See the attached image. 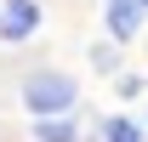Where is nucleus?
I'll return each instance as SVG.
<instances>
[{
    "label": "nucleus",
    "mask_w": 148,
    "mask_h": 142,
    "mask_svg": "<svg viewBox=\"0 0 148 142\" xmlns=\"http://www.w3.org/2000/svg\"><path fill=\"white\" fill-rule=\"evenodd\" d=\"M74 97H80V85H74L69 74H57V68L29 74V80H23V108H29L34 119H46V114H69Z\"/></svg>",
    "instance_id": "nucleus-1"
},
{
    "label": "nucleus",
    "mask_w": 148,
    "mask_h": 142,
    "mask_svg": "<svg viewBox=\"0 0 148 142\" xmlns=\"http://www.w3.org/2000/svg\"><path fill=\"white\" fill-rule=\"evenodd\" d=\"M34 29H40V6H34V0H6L0 34H6V40H29Z\"/></svg>",
    "instance_id": "nucleus-2"
},
{
    "label": "nucleus",
    "mask_w": 148,
    "mask_h": 142,
    "mask_svg": "<svg viewBox=\"0 0 148 142\" xmlns=\"http://www.w3.org/2000/svg\"><path fill=\"white\" fill-rule=\"evenodd\" d=\"M103 6H108V12H103V17H108V34L114 40H131L137 34V29H143V0H103Z\"/></svg>",
    "instance_id": "nucleus-3"
},
{
    "label": "nucleus",
    "mask_w": 148,
    "mask_h": 142,
    "mask_svg": "<svg viewBox=\"0 0 148 142\" xmlns=\"http://www.w3.org/2000/svg\"><path fill=\"white\" fill-rule=\"evenodd\" d=\"M34 137H40V142H74V125L57 119V114H46V119L34 125Z\"/></svg>",
    "instance_id": "nucleus-4"
},
{
    "label": "nucleus",
    "mask_w": 148,
    "mask_h": 142,
    "mask_svg": "<svg viewBox=\"0 0 148 142\" xmlns=\"http://www.w3.org/2000/svg\"><path fill=\"white\" fill-rule=\"evenodd\" d=\"M103 142H143V131H137L131 119H108L103 125Z\"/></svg>",
    "instance_id": "nucleus-5"
},
{
    "label": "nucleus",
    "mask_w": 148,
    "mask_h": 142,
    "mask_svg": "<svg viewBox=\"0 0 148 142\" xmlns=\"http://www.w3.org/2000/svg\"><path fill=\"white\" fill-rule=\"evenodd\" d=\"M91 63H97V74H108V68H120V57H114V46H97V51H91Z\"/></svg>",
    "instance_id": "nucleus-6"
},
{
    "label": "nucleus",
    "mask_w": 148,
    "mask_h": 142,
    "mask_svg": "<svg viewBox=\"0 0 148 142\" xmlns=\"http://www.w3.org/2000/svg\"><path fill=\"white\" fill-rule=\"evenodd\" d=\"M143 6H148V0H143Z\"/></svg>",
    "instance_id": "nucleus-7"
}]
</instances>
